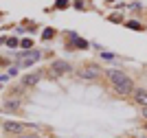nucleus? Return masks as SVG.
<instances>
[{"mask_svg":"<svg viewBox=\"0 0 147 138\" xmlns=\"http://www.w3.org/2000/svg\"><path fill=\"white\" fill-rule=\"evenodd\" d=\"M20 44H22V46H24V48H29V46H31V44H33V42H31V40H22V42H20Z\"/></svg>","mask_w":147,"mask_h":138,"instance_id":"ddd939ff","label":"nucleus"},{"mask_svg":"<svg viewBox=\"0 0 147 138\" xmlns=\"http://www.w3.org/2000/svg\"><path fill=\"white\" fill-rule=\"evenodd\" d=\"M7 44H9V46H18V40H16V37H9V40H7Z\"/></svg>","mask_w":147,"mask_h":138,"instance_id":"f8f14e48","label":"nucleus"},{"mask_svg":"<svg viewBox=\"0 0 147 138\" xmlns=\"http://www.w3.org/2000/svg\"><path fill=\"white\" fill-rule=\"evenodd\" d=\"M51 35H53V29H46V31H44V33H42V37H44V40H49Z\"/></svg>","mask_w":147,"mask_h":138,"instance_id":"9b49d317","label":"nucleus"},{"mask_svg":"<svg viewBox=\"0 0 147 138\" xmlns=\"http://www.w3.org/2000/svg\"><path fill=\"white\" fill-rule=\"evenodd\" d=\"M108 79L112 81V85H114V90L119 92V94H129V92L134 90V83H132V79L125 75V72L121 70H108Z\"/></svg>","mask_w":147,"mask_h":138,"instance_id":"f257e3e1","label":"nucleus"},{"mask_svg":"<svg viewBox=\"0 0 147 138\" xmlns=\"http://www.w3.org/2000/svg\"><path fill=\"white\" fill-rule=\"evenodd\" d=\"M18 105H20L18 101H9V103H5V105H2V110H5V112H11V110H16Z\"/></svg>","mask_w":147,"mask_h":138,"instance_id":"1a4fd4ad","label":"nucleus"},{"mask_svg":"<svg viewBox=\"0 0 147 138\" xmlns=\"http://www.w3.org/2000/svg\"><path fill=\"white\" fill-rule=\"evenodd\" d=\"M53 72H55V75L70 72V64H66V61H55V64H53Z\"/></svg>","mask_w":147,"mask_h":138,"instance_id":"39448f33","label":"nucleus"},{"mask_svg":"<svg viewBox=\"0 0 147 138\" xmlns=\"http://www.w3.org/2000/svg\"><path fill=\"white\" fill-rule=\"evenodd\" d=\"M5 129L9 134H20V132H24L26 125H22V123H13V120H9V123H5Z\"/></svg>","mask_w":147,"mask_h":138,"instance_id":"20e7f679","label":"nucleus"},{"mask_svg":"<svg viewBox=\"0 0 147 138\" xmlns=\"http://www.w3.org/2000/svg\"><path fill=\"white\" fill-rule=\"evenodd\" d=\"M66 5H68L66 0H57V7H66Z\"/></svg>","mask_w":147,"mask_h":138,"instance_id":"4468645a","label":"nucleus"},{"mask_svg":"<svg viewBox=\"0 0 147 138\" xmlns=\"http://www.w3.org/2000/svg\"><path fill=\"white\" fill-rule=\"evenodd\" d=\"M127 26H129V29H138V31L143 29V26H141L138 22H136V20H129V22H127Z\"/></svg>","mask_w":147,"mask_h":138,"instance_id":"9d476101","label":"nucleus"},{"mask_svg":"<svg viewBox=\"0 0 147 138\" xmlns=\"http://www.w3.org/2000/svg\"><path fill=\"white\" fill-rule=\"evenodd\" d=\"M40 77H42V72H33V75H29V77H24V85H33L40 81Z\"/></svg>","mask_w":147,"mask_h":138,"instance_id":"6e6552de","label":"nucleus"},{"mask_svg":"<svg viewBox=\"0 0 147 138\" xmlns=\"http://www.w3.org/2000/svg\"><path fill=\"white\" fill-rule=\"evenodd\" d=\"M79 75H81L84 79H97V77H101V68L90 64V66H84V68H81Z\"/></svg>","mask_w":147,"mask_h":138,"instance_id":"7ed1b4c3","label":"nucleus"},{"mask_svg":"<svg viewBox=\"0 0 147 138\" xmlns=\"http://www.w3.org/2000/svg\"><path fill=\"white\" fill-rule=\"evenodd\" d=\"M40 59V50H26V53L18 55V64L20 66H33Z\"/></svg>","mask_w":147,"mask_h":138,"instance_id":"f03ea898","label":"nucleus"},{"mask_svg":"<svg viewBox=\"0 0 147 138\" xmlns=\"http://www.w3.org/2000/svg\"><path fill=\"white\" fill-rule=\"evenodd\" d=\"M143 116H145V118H147V108H143Z\"/></svg>","mask_w":147,"mask_h":138,"instance_id":"2eb2a0df","label":"nucleus"},{"mask_svg":"<svg viewBox=\"0 0 147 138\" xmlns=\"http://www.w3.org/2000/svg\"><path fill=\"white\" fill-rule=\"evenodd\" d=\"M70 42H73L75 46H79V48H88V42L81 40V37H77V33H70Z\"/></svg>","mask_w":147,"mask_h":138,"instance_id":"0eeeda50","label":"nucleus"},{"mask_svg":"<svg viewBox=\"0 0 147 138\" xmlns=\"http://www.w3.org/2000/svg\"><path fill=\"white\" fill-rule=\"evenodd\" d=\"M134 99H136V103H141L143 108H147V90H136Z\"/></svg>","mask_w":147,"mask_h":138,"instance_id":"423d86ee","label":"nucleus"}]
</instances>
